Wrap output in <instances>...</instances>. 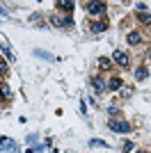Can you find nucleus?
<instances>
[{
  "label": "nucleus",
  "mask_w": 151,
  "mask_h": 153,
  "mask_svg": "<svg viewBox=\"0 0 151 153\" xmlns=\"http://www.w3.org/2000/svg\"><path fill=\"white\" fill-rule=\"evenodd\" d=\"M5 14H7V9H5L2 5H0V16H5Z\"/></svg>",
  "instance_id": "obj_16"
},
{
  "label": "nucleus",
  "mask_w": 151,
  "mask_h": 153,
  "mask_svg": "<svg viewBox=\"0 0 151 153\" xmlns=\"http://www.w3.org/2000/svg\"><path fill=\"white\" fill-rule=\"evenodd\" d=\"M108 128L114 130V133H128V130H131L128 121H121V119H110V121H108Z\"/></svg>",
  "instance_id": "obj_1"
},
{
  "label": "nucleus",
  "mask_w": 151,
  "mask_h": 153,
  "mask_svg": "<svg viewBox=\"0 0 151 153\" xmlns=\"http://www.w3.org/2000/svg\"><path fill=\"white\" fill-rule=\"evenodd\" d=\"M124 151H126V153L133 151V142H124Z\"/></svg>",
  "instance_id": "obj_14"
},
{
  "label": "nucleus",
  "mask_w": 151,
  "mask_h": 153,
  "mask_svg": "<svg viewBox=\"0 0 151 153\" xmlns=\"http://www.w3.org/2000/svg\"><path fill=\"white\" fill-rule=\"evenodd\" d=\"M135 76L142 80V78H147V71H144V69H138V73H135Z\"/></svg>",
  "instance_id": "obj_15"
},
{
  "label": "nucleus",
  "mask_w": 151,
  "mask_h": 153,
  "mask_svg": "<svg viewBox=\"0 0 151 153\" xmlns=\"http://www.w3.org/2000/svg\"><path fill=\"white\" fill-rule=\"evenodd\" d=\"M112 62L117 64V66H128V57H126V53H121V51H114L112 53Z\"/></svg>",
  "instance_id": "obj_4"
},
{
  "label": "nucleus",
  "mask_w": 151,
  "mask_h": 153,
  "mask_svg": "<svg viewBox=\"0 0 151 153\" xmlns=\"http://www.w3.org/2000/svg\"><path fill=\"white\" fill-rule=\"evenodd\" d=\"M119 87H121L119 78H112V80H108V82H105V89H119Z\"/></svg>",
  "instance_id": "obj_9"
},
{
  "label": "nucleus",
  "mask_w": 151,
  "mask_h": 153,
  "mask_svg": "<svg viewBox=\"0 0 151 153\" xmlns=\"http://www.w3.org/2000/svg\"><path fill=\"white\" fill-rule=\"evenodd\" d=\"M140 21H142V23H149V25H151V14H147V12H140Z\"/></svg>",
  "instance_id": "obj_12"
},
{
  "label": "nucleus",
  "mask_w": 151,
  "mask_h": 153,
  "mask_svg": "<svg viewBox=\"0 0 151 153\" xmlns=\"http://www.w3.org/2000/svg\"><path fill=\"white\" fill-rule=\"evenodd\" d=\"M149 53H151V46H149Z\"/></svg>",
  "instance_id": "obj_18"
},
{
  "label": "nucleus",
  "mask_w": 151,
  "mask_h": 153,
  "mask_svg": "<svg viewBox=\"0 0 151 153\" xmlns=\"http://www.w3.org/2000/svg\"><path fill=\"white\" fill-rule=\"evenodd\" d=\"M0 151H19V146L9 137H0Z\"/></svg>",
  "instance_id": "obj_3"
},
{
  "label": "nucleus",
  "mask_w": 151,
  "mask_h": 153,
  "mask_svg": "<svg viewBox=\"0 0 151 153\" xmlns=\"http://www.w3.org/2000/svg\"><path fill=\"white\" fill-rule=\"evenodd\" d=\"M0 96H2L5 101H12V89H9L5 82H0Z\"/></svg>",
  "instance_id": "obj_5"
},
{
  "label": "nucleus",
  "mask_w": 151,
  "mask_h": 153,
  "mask_svg": "<svg viewBox=\"0 0 151 153\" xmlns=\"http://www.w3.org/2000/svg\"><path fill=\"white\" fill-rule=\"evenodd\" d=\"M2 69H5V62H2V59H0V71H2Z\"/></svg>",
  "instance_id": "obj_17"
},
{
  "label": "nucleus",
  "mask_w": 151,
  "mask_h": 153,
  "mask_svg": "<svg viewBox=\"0 0 151 153\" xmlns=\"http://www.w3.org/2000/svg\"><path fill=\"white\" fill-rule=\"evenodd\" d=\"M108 7H105V2H87V12L89 14H94V16H99V14H103Z\"/></svg>",
  "instance_id": "obj_2"
},
{
  "label": "nucleus",
  "mask_w": 151,
  "mask_h": 153,
  "mask_svg": "<svg viewBox=\"0 0 151 153\" xmlns=\"http://www.w3.org/2000/svg\"><path fill=\"white\" fill-rule=\"evenodd\" d=\"M55 5L60 7V9H64V12H71V9H73V2H71V0H57Z\"/></svg>",
  "instance_id": "obj_7"
},
{
  "label": "nucleus",
  "mask_w": 151,
  "mask_h": 153,
  "mask_svg": "<svg viewBox=\"0 0 151 153\" xmlns=\"http://www.w3.org/2000/svg\"><path fill=\"white\" fill-rule=\"evenodd\" d=\"M140 41H142V34H140V32H128V44L138 46Z\"/></svg>",
  "instance_id": "obj_8"
},
{
  "label": "nucleus",
  "mask_w": 151,
  "mask_h": 153,
  "mask_svg": "<svg viewBox=\"0 0 151 153\" xmlns=\"http://www.w3.org/2000/svg\"><path fill=\"white\" fill-rule=\"evenodd\" d=\"M105 23H94V25H92V32H105Z\"/></svg>",
  "instance_id": "obj_11"
},
{
  "label": "nucleus",
  "mask_w": 151,
  "mask_h": 153,
  "mask_svg": "<svg viewBox=\"0 0 151 153\" xmlns=\"http://www.w3.org/2000/svg\"><path fill=\"white\" fill-rule=\"evenodd\" d=\"M89 144H92V146H101V149H105V146H108L105 142H101V140H92Z\"/></svg>",
  "instance_id": "obj_13"
},
{
  "label": "nucleus",
  "mask_w": 151,
  "mask_h": 153,
  "mask_svg": "<svg viewBox=\"0 0 151 153\" xmlns=\"http://www.w3.org/2000/svg\"><path fill=\"white\" fill-rule=\"evenodd\" d=\"M92 85H94L96 91H105V80L103 78H92Z\"/></svg>",
  "instance_id": "obj_6"
},
{
  "label": "nucleus",
  "mask_w": 151,
  "mask_h": 153,
  "mask_svg": "<svg viewBox=\"0 0 151 153\" xmlns=\"http://www.w3.org/2000/svg\"><path fill=\"white\" fill-rule=\"evenodd\" d=\"M99 66H101V69H110V66H112V62H110L108 57H101V59H99Z\"/></svg>",
  "instance_id": "obj_10"
}]
</instances>
